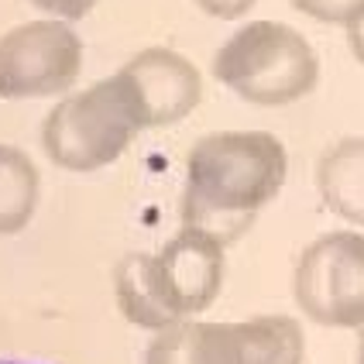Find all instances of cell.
<instances>
[{
	"mask_svg": "<svg viewBox=\"0 0 364 364\" xmlns=\"http://www.w3.org/2000/svg\"><path fill=\"white\" fill-rule=\"evenodd\" d=\"M289 151L272 131H213L186 155L179 220L223 247L237 244L282 193Z\"/></svg>",
	"mask_w": 364,
	"mask_h": 364,
	"instance_id": "obj_1",
	"label": "cell"
},
{
	"mask_svg": "<svg viewBox=\"0 0 364 364\" xmlns=\"http://www.w3.org/2000/svg\"><path fill=\"white\" fill-rule=\"evenodd\" d=\"M213 76L255 107H289L320 82V55L285 21H247L213 52Z\"/></svg>",
	"mask_w": 364,
	"mask_h": 364,
	"instance_id": "obj_2",
	"label": "cell"
},
{
	"mask_svg": "<svg viewBox=\"0 0 364 364\" xmlns=\"http://www.w3.org/2000/svg\"><path fill=\"white\" fill-rule=\"evenodd\" d=\"M138 134V117L114 76L65 93L41 121V148L48 162L76 176L114 165Z\"/></svg>",
	"mask_w": 364,
	"mask_h": 364,
	"instance_id": "obj_3",
	"label": "cell"
},
{
	"mask_svg": "<svg viewBox=\"0 0 364 364\" xmlns=\"http://www.w3.org/2000/svg\"><path fill=\"white\" fill-rule=\"evenodd\" d=\"M292 299L313 323L364 326V230H330L306 244L292 268Z\"/></svg>",
	"mask_w": 364,
	"mask_h": 364,
	"instance_id": "obj_4",
	"label": "cell"
},
{
	"mask_svg": "<svg viewBox=\"0 0 364 364\" xmlns=\"http://www.w3.org/2000/svg\"><path fill=\"white\" fill-rule=\"evenodd\" d=\"M86 45L73 24L38 18L0 35V100L65 97L82 73Z\"/></svg>",
	"mask_w": 364,
	"mask_h": 364,
	"instance_id": "obj_5",
	"label": "cell"
},
{
	"mask_svg": "<svg viewBox=\"0 0 364 364\" xmlns=\"http://www.w3.org/2000/svg\"><path fill=\"white\" fill-rule=\"evenodd\" d=\"M114 82L121 86L124 100L131 103L141 131L172 127L203 103L200 69L182 52L165 45H148L134 52L114 73Z\"/></svg>",
	"mask_w": 364,
	"mask_h": 364,
	"instance_id": "obj_6",
	"label": "cell"
},
{
	"mask_svg": "<svg viewBox=\"0 0 364 364\" xmlns=\"http://www.w3.org/2000/svg\"><path fill=\"white\" fill-rule=\"evenodd\" d=\"M151 275L176 320H196L220 299L227 247L203 230L179 227L159 251H151Z\"/></svg>",
	"mask_w": 364,
	"mask_h": 364,
	"instance_id": "obj_7",
	"label": "cell"
},
{
	"mask_svg": "<svg viewBox=\"0 0 364 364\" xmlns=\"http://www.w3.org/2000/svg\"><path fill=\"white\" fill-rule=\"evenodd\" d=\"M144 364H241L234 323L179 320L151 337Z\"/></svg>",
	"mask_w": 364,
	"mask_h": 364,
	"instance_id": "obj_8",
	"label": "cell"
},
{
	"mask_svg": "<svg viewBox=\"0 0 364 364\" xmlns=\"http://www.w3.org/2000/svg\"><path fill=\"white\" fill-rule=\"evenodd\" d=\"M316 193L350 227H364V134H347L316 159Z\"/></svg>",
	"mask_w": 364,
	"mask_h": 364,
	"instance_id": "obj_9",
	"label": "cell"
},
{
	"mask_svg": "<svg viewBox=\"0 0 364 364\" xmlns=\"http://www.w3.org/2000/svg\"><path fill=\"white\" fill-rule=\"evenodd\" d=\"M114 299L121 316L138 330L159 333L165 326L179 323L176 313L162 303V292L151 275V251H127L114 264Z\"/></svg>",
	"mask_w": 364,
	"mask_h": 364,
	"instance_id": "obj_10",
	"label": "cell"
},
{
	"mask_svg": "<svg viewBox=\"0 0 364 364\" xmlns=\"http://www.w3.org/2000/svg\"><path fill=\"white\" fill-rule=\"evenodd\" d=\"M241 364H303L306 333L289 313H258L234 323Z\"/></svg>",
	"mask_w": 364,
	"mask_h": 364,
	"instance_id": "obj_11",
	"label": "cell"
},
{
	"mask_svg": "<svg viewBox=\"0 0 364 364\" xmlns=\"http://www.w3.org/2000/svg\"><path fill=\"white\" fill-rule=\"evenodd\" d=\"M41 200V172L18 144L0 141V237H14L35 220Z\"/></svg>",
	"mask_w": 364,
	"mask_h": 364,
	"instance_id": "obj_12",
	"label": "cell"
},
{
	"mask_svg": "<svg viewBox=\"0 0 364 364\" xmlns=\"http://www.w3.org/2000/svg\"><path fill=\"white\" fill-rule=\"evenodd\" d=\"M292 7L320 24H350L364 14V0H292Z\"/></svg>",
	"mask_w": 364,
	"mask_h": 364,
	"instance_id": "obj_13",
	"label": "cell"
},
{
	"mask_svg": "<svg viewBox=\"0 0 364 364\" xmlns=\"http://www.w3.org/2000/svg\"><path fill=\"white\" fill-rule=\"evenodd\" d=\"M31 7H38L41 14H48V18L55 21H65V24H73V21H82L100 0H28Z\"/></svg>",
	"mask_w": 364,
	"mask_h": 364,
	"instance_id": "obj_14",
	"label": "cell"
},
{
	"mask_svg": "<svg viewBox=\"0 0 364 364\" xmlns=\"http://www.w3.org/2000/svg\"><path fill=\"white\" fill-rule=\"evenodd\" d=\"M200 7L206 18H217V21H237L244 18L258 0H193Z\"/></svg>",
	"mask_w": 364,
	"mask_h": 364,
	"instance_id": "obj_15",
	"label": "cell"
},
{
	"mask_svg": "<svg viewBox=\"0 0 364 364\" xmlns=\"http://www.w3.org/2000/svg\"><path fill=\"white\" fill-rule=\"evenodd\" d=\"M344 31H347V48H350V55L364 65V14L358 21H350Z\"/></svg>",
	"mask_w": 364,
	"mask_h": 364,
	"instance_id": "obj_16",
	"label": "cell"
},
{
	"mask_svg": "<svg viewBox=\"0 0 364 364\" xmlns=\"http://www.w3.org/2000/svg\"><path fill=\"white\" fill-rule=\"evenodd\" d=\"M354 361L364 364V326H361V333H358V354H354Z\"/></svg>",
	"mask_w": 364,
	"mask_h": 364,
	"instance_id": "obj_17",
	"label": "cell"
},
{
	"mask_svg": "<svg viewBox=\"0 0 364 364\" xmlns=\"http://www.w3.org/2000/svg\"><path fill=\"white\" fill-rule=\"evenodd\" d=\"M0 364H38V361H0Z\"/></svg>",
	"mask_w": 364,
	"mask_h": 364,
	"instance_id": "obj_18",
	"label": "cell"
}]
</instances>
